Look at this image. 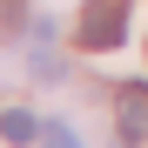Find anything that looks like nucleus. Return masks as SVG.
<instances>
[{"label": "nucleus", "mask_w": 148, "mask_h": 148, "mask_svg": "<svg viewBox=\"0 0 148 148\" xmlns=\"http://www.w3.org/2000/svg\"><path fill=\"white\" fill-rule=\"evenodd\" d=\"M74 40L88 54H108V47L128 40V0H88L81 20H74Z\"/></svg>", "instance_id": "obj_1"}, {"label": "nucleus", "mask_w": 148, "mask_h": 148, "mask_svg": "<svg viewBox=\"0 0 148 148\" xmlns=\"http://www.w3.org/2000/svg\"><path fill=\"white\" fill-rule=\"evenodd\" d=\"M114 121H121V141H148V81L114 88Z\"/></svg>", "instance_id": "obj_2"}, {"label": "nucleus", "mask_w": 148, "mask_h": 148, "mask_svg": "<svg viewBox=\"0 0 148 148\" xmlns=\"http://www.w3.org/2000/svg\"><path fill=\"white\" fill-rule=\"evenodd\" d=\"M34 135H40V121H34V114H20V108L0 114V141H34Z\"/></svg>", "instance_id": "obj_3"}, {"label": "nucleus", "mask_w": 148, "mask_h": 148, "mask_svg": "<svg viewBox=\"0 0 148 148\" xmlns=\"http://www.w3.org/2000/svg\"><path fill=\"white\" fill-rule=\"evenodd\" d=\"M40 148H81V141H74V128H61V121H47V128H40Z\"/></svg>", "instance_id": "obj_4"}]
</instances>
